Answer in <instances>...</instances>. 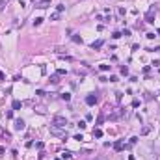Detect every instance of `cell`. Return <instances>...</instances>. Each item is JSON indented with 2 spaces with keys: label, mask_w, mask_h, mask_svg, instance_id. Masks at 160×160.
Listing matches in <instances>:
<instances>
[{
  "label": "cell",
  "mask_w": 160,
  "mask_h": 160,
  "mask_svg": "<svg viewBox=\"0 0 160 160\" xmlns=\"http://www.w3.org/2000/svg\"><path fill=\"white\" fill-rule=\"evenodd\" d=\"M52 125H54V127H61V129H65V127H67V117H65V115H54V117H52Z\"/></svg>",
  "instance_id": "6da1fadb"
},
{
  "label": "cell",
  "mask_w": 160,
  "mask_h": 160,
  "mask_svg": "<svg viewBox=\"0 0 160 160\" xmlns=\"http://www.w3.org/2000/svg\"><path fill=\"white\" fill-rule=\"evenodd\" d=\"M123 114H125V108H115V110H114V112L108 115V119H110V121H117V119L123 115Z\"/></svg>",
  "instance_id": "7a4b0ae2"
},
{
  "label": "cell",
  "mask_w": 160,
  "mask_h": 160,
  "mask_svg": "<svg viewBox=\"0 0 160 160\" xmlns=\"http://www.w3.org/2000/svg\"><path fill=\"white\" fill-rule=\"evenodd\" d=\"M155 13H156V9H155V8H151V9L147 11V15H145V23L153 24V23H155Z\"/></svg>",
  "instance_id": "3957f363"
},
{
  "label": "cell",
  "mask_w": 160,
  "mask_h": 160,
  "mask_svg": "<svg viewBox=\"0 0 160 160\" xmlns=\"http://www.w3.org/2000/svg\"><path fill=\"white\" fill-rule=\"evenodd\" d=\"M50 134H54V136H65V129H61V127H54V125H50Z\"/></svg>",
  "instance_id": "277c9868"
},
{
  "label": "cell",
  "mask_w": 160,
  "mask_h": 160,
  "mask_svg": "<svg viewBox=\"0 0 160 160\" xmlns=\"http://www.w3.org/2000/svg\"><path fill=\"white\" fill-rule=\"evenodd\" d=\"M127 147H130V145H127V143H123L121 140L114 143V151H117V153H119V151H123V149H127Z\"/></svg>",
  "instance_id": "5b68a950"
},
{
  "label": "cell",
  "mask_w": 160,
  "mask_h": 160,
  "mask_svg": "<svg viewBox=\"0 0 160 160\" xmlns=\"http://www.w3.org/2000/svg\"><path fill=\"white\" fill-rule=\"evenodd\" d=\"M97 103V95H93V93H89L88 97H86V104H89V106H93Z\"/></svg>",
  "instance_id": "8992f818"
},
{
  "label": "cell",
  "mask_w": 160,
  "mask_h": 160,
  "mask_svg": "<svg viewBox=\"0 0 160 160\" xmlns=\"http://www.w3.org/2000/svg\"><path fill=\"white\" fill-rule=\"evenodd\" d=\"M103 45H104V41H103V39H99V41H95V43H91V49H93V50H99V49H101Z\"/></svg>",
  "instance_id": "52a82bcc"
},
{
  "label": "cell",
  "mask_w": 160,
  "mask_h": 160,
  "mask_svg": "<svg viewBox=\"0 0 160 160\" xmlns=\"http://www.w3.org/2000/svg\"><path fill=\"white\" fill-rule=\"evenodd\" d=\"M24 129V121L23 119H15V130H23Z\"/></svg>",
  "instance_id": "ba28073f"
},
{
  "label": "cell",
  "mask_w": 160,
  "mask_h": 160,
  "mask_svg": "<svg viewBox=\"0 0 160 160\" xmlns=\"http://www.w3.org/2000/svg\"><path fill=\"white\" fill-rule=\"evenodd\" d=\"M50 6V0H39L37 2V8H41V9H45V8H49Z\"/></svg>",
  "instance_id": "9c48e42d"
},
{
  "label": "cell",
  "mask_w": 160,
  "mask_h": 160,
  "mask_svg": "<svg viewBox=\"0 0 160 160\" xmlns=\"http://www.w3.org/2000/svg\"><path fill=\"white\" fill-rule=\"evenodd\" d=\"M11 106H13V110H21V108H23V103H21V101H13Z\"/></svg>",
  "instance_id": "30bf717a"
},
{
  "label": "cell",
  "mask_w": 160,
  "mask_h": 160,
  "mask_svg": "<svg viewBox=\"0 0 160 160\" xmlns=\"http://www.w3.org/2000/svg\"><path fill=\"white\" fill-rule=\"evenodd\" d=\"M93 138H103V130L101 129H93Z\"/></svg>",
  "instance_id": "8fae6325"
},
{
  "label": "cell",
  "mask_w": 160,
  "mask_h": 160,
  "mask_svg": "<svg viewBox=\"0 0 160 160\" xmlns=\"http://www.w3.org/2000/svg\"><path fill=\"white\" fill-rule=\"evenodd\" d=\"M71 156H73V155H71L69 151H63V153H61V160H71Z\"/></svg>",
  "instance_id": "7c38bea8"
},
{
  "label": "cell",
  "mask_w": 160,
  "mask_h": 160,
  "mask_svg": "<svg viewBox=\"0 0 160 160\" xmlns=\"http://www.w3.org/2000/svg\"><path fill=\"white\" fill-rule=\"evenodd\" d=\"M99 69H101L103 73H106V71H110V69H112V65H108V63H103V65H101Z\"/></svg>",
  "instance_id": "4fadbf2b"
},
{
  "label": "cell",
  "mask_w": 160,
  "mask_h": 160,
  "mask_svg": "<svg viewBox=\"0 0 160 160\" xmlns=\"http://www.w3.org/2000/svg\"><path fill=\"white\" fill-rule=\"evenodd\" d=\"M50 82H52V84H58V82H60V75H58V73L52 75V76H50Z\"/></svg>",
  "instance_id": "5bb4252c"
},
{
  "label": "cell",
  "mask_w": 160,
  "mask_h": 160,
  "mask_svg": "<svg viewBox=\"0 0 160 160\" xmlns=\"http://www.w3.org/2000/svg\"><path fill=\"white\" fill-rule=\"evenodd\" d=\"M71 39H73V43H80V45H82V37H80V35H76V34H75Z\"/></svg>",
  "instance_id": "9a60e30c"
},
{
  "label": "cell",
  "mask_w": 160,
  "mask_h": 160,
  "mask_svg": "<svg viewBox=\"0 0 160 160\" xmlns=\"http://www.w3.org/2000/svg\"><path fill=\"white\" fill-rule=\"evenodd\" d=\"M121 75H123V76L129 75V67H127V65H121Z\"/></svg>",
  "instance_id": "2e32d148"
},
{
  "label": "cell",
  "mask_w": 160,
  "mask_h": 160,
  "mask_svg": "<svg viewBox=\"0 0 160 160\" xmlns=\"http://www.w3.org/2000/svg\"><path fill=\"white\" fill-rule=\"evenodd\" d=\"M41 23H43V19H41V17H35V19H34V26H39Z\"/></svg>",
  "instance_id": "e0dca14e"
},
{
  "label": "cell",
  "mask_w": 160,
  "mask_h": 160,
  "mask_svg": "<svg viewBox=\"0 0 160 160\" xmlns=\"http://www.w3.org/2000/svg\"><path fill=\"white\" fill-rule=\"evenodd\" d=\"M136 143H138V138H136V136H132V138L129 140V145H136Z\"/></svg>",
  "instance_id": "ac0fdd59"
},
{
  "label": "cell",
  "mask_w": 160,
  "mask_h": 160,
  "mask_svg": "<svg viewBox=\"0 0 160 160\" xmlns=\"http://www.w3.org/2000/svg\"><path fill=\"white\" fill-rule=\"evenodd\" d=\"M56 11H58V13H63V11H65V6H63V4H60V6L56 8Z\"/></svg>",
  "instance_id": "d6986e66"
},
{
  "label": "cell",
  "mask_w": 160,
  "mask_h": 160,
  "mask_svg": "<svg viewBox=\"0 0 160 160\" xmlns=\"http://www.w3.org/2000/svg\"><path fill=\"white\" fill-rule=\"evenodd\" d=\"M121 35H125V37H129V35H130V30H129V28H123V32H121Z\"/></svg>",
  "instance_id": "ffe728a7"
},
{
  "label": "cell",
  "mask_w": 160,
  "mask_h": 160,
  "mask_svg": "<svg viewBox=\"0 0 160 160\" xmlns=\"http://www.w3.org/2000/svg\"><path fill=\"white\" fill-rule=\"evenodd\" d=\"M61 99L67 103V101H71V95H69V93H61Z\"/></svg>",
  "instance_id": "44dd1931"
},
{
  "label": "cell",
  "mask_w": 160,
  "mask_h": 160,
  "mask_svg": "<svg viewBox=\"0 0 160 160\" xmlns=\"http://www.w3.org/2000/svg\"><path fill=\"white\" fill-rule=\"evenodd\" d=\"M119 37H121V32H114L112 34V39H119Z\"/></svg>",
  "instance_id": "7402d4cb"
},
{
  "label": "cell",
  "mask_w": 160,
  "mask_h": 160,
  "mask_svg": "<svg viewBox=\"0 0 160 160\" xmlns=\"http://www.w3.org/2000/svg\"><path fill=\"white\" fill-rule=\"evenodd\" d=\"M115 99H117V103H121V99H123V93H121V91H117V93H115Z\"/></svg>",
  "instance_id": "603a6c76"
},
{
  "label": "cell",
  "mask_w": 160,
  "mask_h": 160,
  "mask_svg": "<svg viewBox=\"0 0 160 160\" xmlns=\"http://www.w3.org/2000/svg\"><path fill=\"white\" fill-rule=\"evenodd\" d=\"M103 121H104V115H103V114H101V115H99V117H97V125H103Z\"/></svg>",
  "instance_id": "cb8c5ba5"
},
{
  "label": "cell",
  "mask_w": 160,
  "mask_h": 160,
  "mask_svg": "<svg viewBox=\"0 0 160 160\" xmlns=\"http://www.w3.org/2000/svg\"><path fill=\"white\" fill-rule=\"evenodd\" d=\"M58 17H60V13L56 11V13H52V15H50V21H58Z\"/></svg>",
  "instance_id": "d4e9b609"
},
{
  "label": "cell",
  "mask_w": 160,
  "mask_h": 160,
  "mask_svg": "<svg viewBox=\"0 0 160 160\" xmlns=\"http://www.w3.org/2000/svg\"><path fill=\"white\" fill-rule=\"evenodd\" d=\"M76 125H78V129H80V130H84V129H86V123H84V121H78Z\"/></svg>",
  "instance_id": "484cf974"
},
{
  "label": "cell",
  "mask_w": 160,
  "mask_h": 160,
  "mask_svg": "<svg viewBox=\"0 0 160 160\" xmlns=\"http://www.w3.org/2000/svg\"><path fill=\"white\" fill-rule=\"evenodd\" d=\"M117 13H119V15H121V17H123V15H125V13H127V9H125V8H119V9H117Z\"/></svg>",
  "instance_id": "4316f807"
},
{
  "label": "cell",
  "mask_w": 160,
  "mask_h": 160,
  "mask_svg": "<svg viewBox=\"0 0 160 160\" xmlns=\"http://www.w3.org/2000/svg\"><path fill=\"white\" fill-rule=\"evenodd\" d=\"M145 35H147V39H155V37H156L155 32H149V34H145Z\"/></svg>",
  "instance_id": "83f0119b"
},
{
  "label": "cell",
  "mask_w": 160,
  "mask_h": 160,
  "mask_svg": "<svg viewBox=\"0 0 160 160\" xmlns=\"http://www.w3.org/2000/svg\"><path fill=\"white\" fill-rule=\"evenodd\" d=\"M35 95H37V97H45V91H43V89H37Z\"/></svg>",
  "instance_id": "f1b7e54d"
},
{
  "label": "cell",
  "mask_w": 160,
  "mask_h": 160,
  "mask_svg": "<svg viewBox=\"0 0 160 160\" xmlns=\"http://www.w3.org/2000/svg\"><path fill=\"white\" fill-rule=\"evenodd\" d=\"M6 117L11 119V117H13V110H8V112H6Z\"/></svg>",
  "instance_id": "f546056e"
},
{
  "label": "cell",
  "mask_w": 160,
  "mask_h": 160,
  "mask_svg": "<svg viewBox=\"0 0 160 160\" xmlns=\"http://www.w3.org/2000/svg\"><path fill=\"white\" fill-rule=\"evenodd\" d=\"M143 73H145V75H149V73H151V67H149V65H145V67H143Z\"/></svg>",
  "instance_id": "4dcf8cb0"
},
{
  "label": "cell",
  "mask_w": 160,
  "mask_h": 160,
  "mask_svg": "<svg viewBox=\"0 0 160 160\" xmlns=\"http://www.w3.org/2000/svg\"><path fill=\"white\" fill-rule=\"evenodd\" d=\"M56 73H58V75H60V76H61V75H67V71H65V69H58V71H56Z\"/></svg>",
  "instance_id": "1f68e13d"
},
{
  "label": "cell",
  "mask_w": 160,
  "mask_h": 160,
  "mask_svg": "<svg viewBox=\"0 0 160 160\" xmlns=\"http://www.w3.org/2000/svg\"><path fill=\"white\" fill-rule=\"evenodd\" d=\"M35 147H37V149H43V147H45V143H43V141H37V143H35Z\"/></svg>",
  "instance_id": "d6a6232c"
},
{
  "label": "cell",
  "mask_w": 160,
  "mask_h": 160,
  "mask_svg": "<svg viewBox=\"0 0 160 160\" xmlns=\"http://www.w3.org/2000/svg\"><path fill=\"white\" fill-rule=\"evenodd\" d=\"M132 106H134V108L140 106V101H138V99H134V101H132Z\"/></svg>",
  "instance_id": "836d02e7"
},
{
  "label": "cell",
  "mask_w": 160,
  "mask_h": 160,
  "mask_svg": "<svg viewBox=\"0 0 160 160\" xmlns=\"http://www.w3.org/2000/svg\"><path fill=\"white\" fill-rule=\"evenodd\" d=\"M4 4H6V0H0V13L4 11Z\"/></svg>",
  "instance_id": "e575fe53"
},
{
  "label": "cell",
  "mask_w": 160,
  "mask_h": 160,
  "mask_svg": "<svg viewBox=\"0 0 160 160\" xmlns=\"http://www.w3.org/2000/svg\"><path fill=\"white\" fill-rule=\"evenodd\" d=\"M75 140H78V141H82V140H84V136H82V134H76V136H75Z\"/></svg>",
  "instance_id": "d590c367"
},
{
  "label": "cell",
  "mask_w": 160,
  "mask_h": 160,
  "mask_svg": "<svg viewBox=\"0 0 160 160\" xmlns=\"http://www.w3.org/2000/svg\"><path fill=\"white\" fill-rule=\"evenodd\" d=\"M117 80H119V78H117L115 75H112V76H110V82H117Z\"/></svg>",
  "instance_id": "8d00e7d4"
},
{
  "label": "cell",
  "mask_w": 160,
  "mask_h": 160,
  "mask_svg": "<svg viewBox=\"0 0 160 160\" xmlns=\"http://www.w3.org/2000/svg\"><path fill=\"white\" fill-rule=\"evenodd\" d=\"M4 153H6V147H2V145H0V156H2Z\"/></svg>",
  "instance_id": "74e56055"
},
{
  "label": "cell",
  "mask_w": 160,
  "mask_h": 160,
  "mask_svg": "<svg viewBox=\"0 0 160 160\" xmlns=\"http://www.w3.org/2000/svg\"><path fill=\"white\" fill-rule=\"evenodd\" d=\"M0 80H4V73L2 71H0Z\"/></svg>",
  "instance_id": "f35d334b"
},
{
  "label": "cell",
  "mask_w": 160,
  "mask_h": 160,
  "mask_svg": "<svg viewBox=\"0 0 160 160\" xmlns=\"http://www.w3.org/2000/svg\"><path fill=\"white\" fill-rule=\"evenodd\" d=\"M156 34H158V35H160V28H158V30H156Z\"/></svg>",
  "instance_id": "ab89813d"
},
{
  "label": "cell",
  "mask_w": 160,
  "mask_h": 160,
  "mask_svg": "<svg viewBox=\"0 0 160 160\" xmlns=\"http://www.w3.org/2000/svg\"><path fill=\"white\" fill-rule=\"evenodd\" d=\"M156 50H158V52H160V47H158V49H156Z\"/></svg>",
  "instance_id": "60d3db41"
},
{
  "label": "cell",
  "mask_w": 160,
  "mask_h": 160,
  "mask_svg": "<svg viewBox=\"0 0 160 160\" xmlns=\"http://www.w3.org/2000/svg\"><path fill=\"white\" fill-rule=\"evenodd\" d=\"M54 160H61V158H54Z\"/></svg>",
  "instance_id": "b9f144b4"
}]
</instances>
